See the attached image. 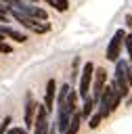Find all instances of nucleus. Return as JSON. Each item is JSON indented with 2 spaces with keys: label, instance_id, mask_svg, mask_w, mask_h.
<instances>
[{
  "label": "nucleus",
  "instance_id": "obj_2",
  "mask_svg": "<svg viewBox=\"0 0 132 134\" xmlns=\"http://www.w3.org/2000/svg\"><path fill=\"white\" fill-rule=\"evenodd\" d=\"M8 17H13L15 21H19L23 27H27L29 31H34V34H46V31H50V23L48 21H36V19H29L27 15H23V13H19V10H15V8H8Z\"/></svg>",
  "mask_w": 132,
  "mask_h": 134
},
{
  "label": "nucleus",
  "instance_id": "obj_22",
  "mask_svg": "<svg viewBox=\"0 0 132 134\" xmlns=\"http://www.w3.org/2000/svg\"><path fill=\"white\" fill-rule=\"evenodd\" d=\"M128 82H130V88H132V63H130V67H128Z\"/></svg>",
  "mask_w": 132,
  "mask_h": 134
},
{
  "label": "nucleus",
  "instance_id": "obj_23",
  "mask_svg": "<svg viewBox=\"0 0 132 134\" xmlns=\"http://www.w3.org/2000/svg\"><path fill=\"white\" fill-rule=\"evenodd\" d=\"M126 105H132V92H130V96H126Z\"/></svg>",
  "mask_w": 132,
  "mask_h": 134
},
{
  "label": "nucleus",
  "instance_id": "obj_7",
  "mask_svg": "<svg viewBox=\"0 0 132 134\" xmlns=\"http://www.w3.org/2000/svg\"><path fill=\"white\" fill-rule=\"evenodd\" d=\"M34 134H48V128H50V115L46 113V109L42 107V103H38V109H36V117H34Z\"/></svg>",
  "mask_w": 132,
  "mask_h": 134
},
{
  "label": "nucleus",
  "instance_id": "obj_5",
  "mask_svg": "<svg viewBox=\"0 0 132 134\" xmlns=\"http://www.w3.org/2000/svg\"><path fill=\"white\" fill-rule=\"evenodd\" d=\"M115 94H117V92H115L113 84H107L105 90L101 92V96H98V100H96V111H98L103 117H109V115L113 113V96H115Z\"/></svg>",
  "mask_w": 132,
  "mask_h": 134
},
{
  "label": "nucleus",
  "instance_id": "obj_20",
  "mask_svg": "<svg viewBox=\"0 0 132 134\" xmlns=\"http://www.w3.org/2000/svg\"><path fill=\"white\" fill-rule=\"evenodd\" d=\"M0 52L10 54V52H13V46H10V44H6V42H0Z\"/></svg>",
  "mask_w": 132,
  "mask_h": 134
},
{
  "label": "nucleus",
  "instance_id": "obj_8",
  "mask_svg": "<svg viewBox=\"0 0 132 134\" xmlns=\"http://www.w3.org/2000/svg\"><path fill=\"white\" fill-rule=\"evenodd\" d=\"M15 10H19V13H23V15H27L29 19H36V21H48V13H46V8H42V6H38V4H27V2H21Z\"/></svg>",
  "mask_w": 132,
  "mask_h": 134
},
{
  "label": "nucleus",
  "instance_id": "obj_1",
  "mask_svg": "<svg viewBox=\"0 0 132 134\" xmlns=\"http://www.w3.org/2000/svg\"><path fill=\"white\" fill-rule=\"evenodd\" d=\"M128 67H130V63H128V59H117L115 61V75H113V88H115V92L119 94V98L124 100L126 96H130V82H128Z\"/></svg>",
  "mask_w": 132,
  "mask_h": 134
},
{
  "label": "nucleus",
  "instance_id": "obj_14",
  "mask_svg": "<svg viewBox=\"0 0 132 134\" xmlns=\"http://www.w3.org/2000/svg\"><path fill=\"white\" fill-rule=\"evenodd\" d=\"M42 2H46V4H50L54 10H59V13H65L67 8H69V0H42Z\"/></svg>",
  "mask_w": 132,
  "mask_h": 134
},
{
  "label": "nucleus",
  "instance_id": "obj_3",
  "mask_svg": "<svg viewBox=\"0 0 132 134\" xmlns=\"http://www.w3.org/2000/svg\"><path fill=\"white\" fill-rule=\"evenodd\" d=\"M92 73H94V63L92 61H86L82 65V71H80V77H78V98H86L90 96V84H92Z\"/></svg>",
  "mask_w": 132,
  "mask_h": 134
},
{
  "label": "nucleus",
  "instance_id": "obj_18",
  "mask_svg": "<svg viewBox=\"0 0 132 134\" xmlns=\"http://www.w3.org/2000/svg\"><path fill=\"white\" fill-rule=\"evenodd\" d=\"M6 134H27V130L21 128V126H10V128L6 130Z\"/></svg>",
  "mask_w": 132,
  "mask_h": 134
},
{
  "label": "nucleus",
  "instance_id": "obj_11",
  "mask_svg": "<svg viewBox=\"0 0 132 134\" xmlns=\"http://www.w3.org/2000/svg\"><path fill=\"white\" fill-rule=\"evenodd\" d=\"M0 36L10 38V40L17 42V44H25L27 38H29L25 31H19V29H15V27H10V25H0Z\"/></svg>",
  "mask_w": 132,
  "mask_h": 134
},
{
  "label": "nucleus",
  "instance_id": "obj_16",
  "mask_svg": "<svg viewBox=\"0 0 132 134\" xmlns=\"http://www.w3.org/2000/svg\"><path fill=\"white\" fill-rule=\"evenodd\" d=\"M80 71H82V63H80V57H75L73 59V65H71V82H78Z\"/></svg>",
  "mask_w": 132,
  "mask_h": 134
},
{
  "label": "nucleus",
  "instance_id": "obj_12",
  "mask_svg": "<svg viewBox=\"0 0 132 134\" xmlns=\"http://www.w3.org/2000/svg\"><path fill=\"white\" fill-rule=\"evenodd\" d=\"M80 124H82V113H80V109H75V111L71 113V119H69V126H67V130H65V134H78Z\"/></svg>",
  "mask_w": 132,
  "mask_h": 134
},
{
  "label": "nucleus",
  "instance_id": "obj_10",
  "mask_svg": "<svg viewBox=\"0 0 132 134\" xmlns=\"http://www.w3.org/2000/svg\"><path fill=\"white\" fill-rule=\"evenodd\" d=\"M36 109H38V103L34 100V94L27 92V94H25V107H23V124H25L23 128H25V130H29V128L34 126Z\"/></svg>",
  "mask_w": 132,
  "mask_h": 134
},
{
  "label": "nucleus",
  "instance_id": "obj_13",
  "mask_svg": "<svg viewBox=\"0 0 132 134\" xmlns=\"http://www.w3.org/2000/svg\"><path fill=\"white\" fill-rule=\"evenodd\" d=\"M94 109H96V103H94L90 96H86V98L82 100V109H80V113H82V119H88V117L94 113Z\"/></svg>",
  "mask_w": 132,
  "mask_h": 134
},
{
  "label": "nucleus",
  "instance_id": "obj_9",
  "mask_svg": "<svg viewBox=\"0 0 132 134\" xmlns=\"http://www.w3.org/2000/svg\"><path fill=\"white\" fill-rule=\"evenodd\" d=\"M57 88H59L57 80H54V77H50V80L46 82V90H44V103H42V107L46 109V113H48V115H50V113L54 111V98H57Z\"/></svg>",
  "mask_w": 132,
  "mask_h": 134
},
{
  "label": "nucleus",
  "instance_id": "obj_17",
  "mask_svg": "<svg viewBox=\"0 0 132 134\" xmlns=\"http://www.w3.org/2000/svg\"><path fill=\"white\" fill-rule=\"evenodd\" d=\"M124 48L128 52V63H132V34H126L124 38Z\"/></svg>",
  "mask_w": 132,
  "mask_h": 134
},
{
  "label": "nucleus",
  "instance_id": "obj_21",
  "mask_svg": "<svg viewBox=\"0 0 132 134\" xmlns=\"http://www.w3.org/2000/svg\"><path fill=\"white\" fill-rule=\"evenodd\" d=\"M126 27L130 29V34H132V13H128L126 15Z\"/></svg>",
  "mask_w": 132,
  "mask_h": 134
},
{
  "label": "nucleus",
  "instance_id": "obj_15",
  "mask_svg": "<svg viewBox=\"0 0 132 134\" xmlns=\"http://www.w3.org/2000/svg\"><path fill=\"white\" fill-rule=\"evenodd\" d=\"M103 119H105V117H103L98 111H94V113L88 117V128H90V130H96V128L101 126V121H103Z\"/></svg>",
  "mask_w": 132,
  "mask_h": 134
},
{
  "label": "nucleus",
  "instance_id": "obj_4",
  "mask_svg": "<svg viewBox=\"0 0 132 134\" xmlns=\"http://www.w3.org/2000/svg\"><path fill=\"white\" fill-rule=\"evenodd\" d=\"M126 29H115V34L111 36V40H109V44H107V50H105V57H107V61H111V63H115L117 59H122V46H124V38H126Z\"/></svg>",
  "mask_w": 132,
  "mask_h": 134
},
{
  "label": "nucleus",
  "instance_id": "obj_6",
  "mask_svg": "<svg viewBox=\"0 0 132 134\" xmlns=\"http://www.w3.org/2000/svg\"><path fill=\"white\" fill-rule=\"evenodd\" d=\"M107 86V69L105 67H94V73H92V84H90V98L96 103L101 92L105 90Z\"/></svg>",
  "mask_w": 132,
  "mask_h": 134
},
{
  "label": "nucleus",
  "instance_id": "obj_19",
  "mask_svg": "<svg viewBox=\"0 0 132 134\" xmlns=\"http://www.w3.org/2000/svg\"><path fill=\"white\" fill-rule=\"evenodd\" d=\"M0 21H8V6L0 4Z\"/></svg>",
  "mask_w": 132,
  "mask_h": 134
}]
</instances>
